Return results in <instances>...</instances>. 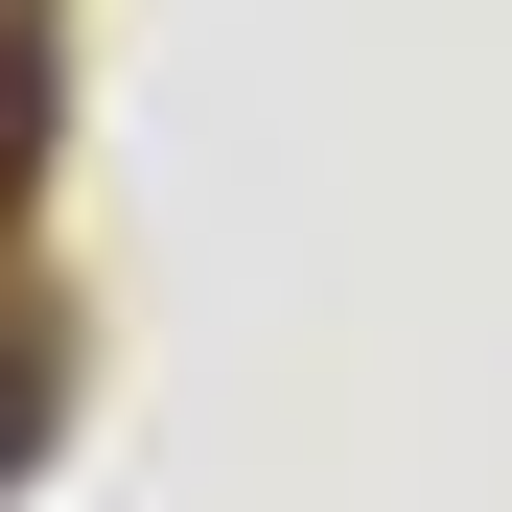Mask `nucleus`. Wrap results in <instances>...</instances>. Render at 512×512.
I'll return each mask as SVG.
<instances>
[{
    "label": "nucleus",
    "mask_w": 512,
    "mask_h": 512,
    "mask_svg": "<svg viewBox=\"0 0 512 512\" xmlns=\"http://www.w3.org/2000/svg\"><path fill=\"white\" fill-rule=\"evenodd\" d=\"M24 396H47V373H0V466H24Z\"/></svg>",
    "instance_id": "1"
}]
</instances>
